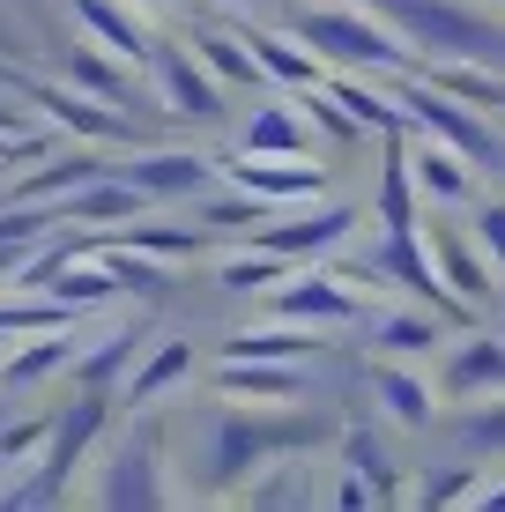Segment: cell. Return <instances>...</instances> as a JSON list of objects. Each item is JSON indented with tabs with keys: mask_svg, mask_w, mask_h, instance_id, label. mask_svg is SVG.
Returning a JSON list of instances; mask_svg holds the SVG:
<instances>
[{
	"mask_svg": "<svg viewBox=\"0 0 505 512\" xmlns=\"http://www.w3.org/2000/svg\"><path fill=\"white\" fill-rule=\"evenodd\" d=\"M350 223H357L350 208H327V216H312L305 231H268V253H320V245H335Z\"/></svg>",
	"mask_w": 505,
	"mask_h": 512,
	"instance_id": "obj_6",
	"label": "cell"
},
{
	"mask_svg": "<svg viewBox=\"0 0 505 512\" xmlns=\"http://www.w3.org/2000/svg\"><path fill=\"white\" fill-rule=\"evenodd\" d=\"M201 52H208V67H216V75H231V82H253V67H260V60H246L231 38H201Z\"/></svg>",
	"mask_w": 505,
	"mask_h": 512,
	"instance_id": "obj_16",
	"label": "cell"
},
{
	"mask_svg": "<svg viewBox=\"0 0 505 512\" xmlns=\"http://www.w3.org/2000/svg\"><path fill=\"white\" fill-rule=\"evenodd\" d=\"M290 312H305V320H312V312H320V320H357V305L335 290V282H312V290H298V297H290Z\"/></svg>",
	"mask_w": 505,
	"mask_h": 512,
	"instance_id": "obj_9",
	"label": "cell"
},
{
	"mask_svg": "<svg viewBox=\"0 0 505 512\" xmlns=\"http://www.w3.org/2000/svg\"><path fill=\"white\" fill-rule=\"evenodd\" d=\"M179 372H186V349H179V342H171V349H164V357H156V364H149V372H142V379H134V401H149V394H156V386H164V379H179Z\"/></svg>",
	"mask_w": 505,
	"mask_h": 512,
	"instance_id": "obj_19",
	"label": "cell"
},
{
	"mask_svg": "<svg viewBox=\"0 0 505 512\" xmlns=\"http://www.w3.org/2000/svg\"><path fill=\"white\" fill-rule=\"evenodd\" d=\"M238 357H305L312 349V334H238Z\"/></svg>",
	"mask_w": 505,
	"mask_h": 512,
	"instance_id": "obj_11",
	"label": "cell"
},
{
	"mask_svg": "<svg viewBox=\"0 0 505 512\" xmlns=\"http://www.w3.org/2000/svg\"><path fill=\"white\" fill-rule=\"evenodd\" d=\"M409 104H416V119H424V127H446V134H454V141H461L468 156H491V164H498L491 134H483V127H468V119H461V112H454V104H446V97H424V90H416Z\"/></svg>",
	"mask_w": 505,
	"mask_h": 512,
	"instance_id": "obj_4",
	"label": "cell"
},
{
	"mask_svg": "<svg viewBox=\"0 0 505 512\" xmlns=\"http://www.w3.org/2000/svg\"><path fill=\"white\" fill-rule=\"evenodd\" d=\"M253 45H260L253 60H268V67H275L283 82H320V67H312L305 52H290V45H275V38H253Z\"/></svg>",
	"mask_w": 505,
	"mask_h": 512,
	"instance_id": "obj_10",
	"label": "cell"
},
{
	"mask_svg": "<svg viewBox=\"0 0 505 512\" xmlns=\"http://www.w3.org/2000/svg\"><path fill=\"white\" fill-rule=\"evenodd\" d=\"M156 67H164V90H171V112H216V82L201 75L186 52H156Z\"/></svg>",
	"mask_w": 505,
	"mask_h": 512,
	"instance_id": "obj_3",
	"label": "cell"
},
{
	"mask_svg": "<svg viewBox=\"0 0 505 512\" xmlns=\"http://www.w3.org/2000/svg\"><path fill=\"white\" fill-rule=\"evenodd\" d=\"M468 446H491V453H505V409H498V416H483V423H468Z\"/></svg>",
	"mask_w": 505,
	"mask_h": 512,
	"instance_id": "obj_22",
	"label": "cell"
},
{
	"mask_svg": "<svg viewBox=\"0 0 505 512\" xmlns=\"http://www.w3.org/2000/svg\"><path fill=\"white\" fill-rule=\"evenodd\" d=\"M60 357H67V342H52V349H30V357H15V364H8V379H38V372H52Z\"/></svg>",
	"mask_w": 505,
	"mask_h": 512,
	"instance_id": "obj_21",
	"label": "cell"
},
{
	"mask_svg": "<svg viewBox=\"0 0 505 512\" xmlns=\"http://www.w3.org/2000/svg\"><path fill=\"white\" fill-rule=\"evenodd\" d=\"M416 171H424V186H431V193H446V201H454V193H468V186H461V171H454V156H439V149L416 156Z\"/></svg>",
	"mask_w": 505,
	"mask_h": 512,
	"instance_id": "obj_17",
	"label": "cell"
},
{
	"mask_svg": "<svg viewBox=\"0 0 505 512\" xmlns=\"http://www.w3.org/2000/svg\"><path fill=\"white\" fill-rule=\"evenodd\" d=\"M223 379H231L238 394H246V386H253V394H290V386H298L290 372H223Z\"/></svg>",
	"mask_w": 505,
	"mask_h": 512,
	"instance_id": "obj_20",
	"label": "cell"
},
{
	"mask_svg": "<svg viewBox=\"0 0 505 512\" xmlns=\"http://www.w3.org/2000/svg\"><path fill=\"white\" fill-rule=\"evenodd\" d=\"M246 149H298V127H290V112H260Z\"/></svg>",
	"mask_w": 505,
	"mask_h": 512,
	"instance_id": "obj_13",
	"label": "cell"
},
{
	"mask_svg": "<svg viewBox=\"0 0 505 512\" xmlns=\"http://www.w3.org/2000/svg\"><path fill=\"white\" fill-rule=\"evenodd\" d=\"M112 208H134V193H97V201H82V216H112Z\"/></svg>",
	"mask_w": 505,
	"mask_h": 512,
	"instance_id": "obj_25",
	"label": "cell"
},
{
	"mask_svg": "<svg viewBox=\"0 0 505 512\" xmlns=\"http://www.w3.org/2000/svg\"><path fill=\"white\" fill-rule=\"evenodd\" d=\"M238 186L283 201V193H312V186H320V171H312V164H238Z\"/></svg>",
	"mask_w": 505,
	"mask_h": 512,
	"instance_id": "obj_5",
	"label": "cell"
},
{
	"mask_svg": "<svg viewBox=\"0 0 505 512\" xmlns=\"http://www.w3.org/2000/svg\"><path fill=\"white\" fill-rule=\"evenodd\" d=\"M283 275V253H268V260H231L223 268V290H260V282H275Z\"/></svg>",
	"mask_w": 505,
	"mask_h": 512,
	"instance_id": "obj_14",
	"label": "cell"
},
{
	"mask_svg": "<svg viewBox=\"0 0 505 512\" xmlns=\"http://www.w3.org/2000/svg\"><path fill=\"white\" fill-rule=\"evenodd\" d=\"M305 45H327L342 60H394V38L357 23V15H305Z\"/></svg>",
	"mask_w": 505,
	"mask_h": 512,
	"instance_id": "obj_2",
	"label": "cell"
},
{
	"mask_svg": "<svg viewBox=\"0 0 505 512\" xmlns=\"http://www.w3.org/2000/svg\"><path fill=\"white\" fill-rule=\"evenodd\" d=\"M387 342H394V349H431V327H424V320H394Z\"/></svg>",
	"mask_w": 505,
	"mask_h": 512,
	"instance_id": "obj_23",
	"label": "cell"
},
{
	"mask_svg": "<svg viewBox=\"0 0 505 512\" xmlns=\"http://www.w3.org/2000/svg\"><path fill=\"white\" fill-rule=\"evenodd\" d=\"M387 15H394V23H409L416 38H431L439 52L498 45V38H483V23H468V15H454V8H431V0H387Z\"/></svg>",
	"mask_w": 505,
	"mask_h": 512,
	"instance_id": "obj_1",
	"label": "cell"
},
{
	"mask_svg": "<svg viewBox=\"0 0 505 512\" xmlns=\"http://www.w3.org/2000/svg\"><path fill=\"white\" fill-rule=\"evenodd\" d=\"M82 23L104 30V38H112V52H142V30H127L112 8H104V0H82Z\"/></svg>",
	"mask_w": 505,
	"mask_h": 512,
	"instance_id": "obj_12",
	"label": "cell"
},
{
	"mask_svg": "<svg viewBox=\"0 0 505 512\" xmlns=\"http://www.w3.org/2000/svg\"><path fill=\"white\" fill-rule=\"evenodd\" d=\"M45 104L67 119V127H90V134H119V119H104V112H90L82 97H60V90H45Z\"/></svg>",
	"mask_w": 505,
	"mask_h": 512,
	"instance_id": "obj_15",
	"label": "cell"
},
{
	"mask_svg": "<svg viewBox=\"0 0 505 512\" xmlns=\"http://www.w3.org/2000/svg\"><path fill=\"white\" fill-rule=\"evenodd\" d=\"M476 379H505V349H498V342H468V349H461V364H454V379H446V386H454V394H468Z\"/></svg>",
	"mask_w": 505,
	"mask_h": 512,
	"instance_id": "obj_8",
	"label": "cell"
},
{
	"mask_svg": "<svg viewBox=\"0 0 505 512\" xmlns=\"http://www.w3.org/2000/svg\"><path fill=\"white\" fill-rule=\"evenodd\" d=\"M379 386H387V394H394V416H402V423H424V386H416V379H394V372H379Z\"/></svg>",
	"mask_w": 505,
	"mask_h": 512,
	"instance_id": "obj_18",
	"label": "cell"
},
{
	"mask_svg": "<svg viewBox=\"0 0 505 512\" xmlns=\"http://www.w3.org/2000/svg\"><path fill=\"white\" fill-rule=\"evenodd\" d=\"M134 186L142 193H194L201 186V156H156V164L134 171Z\"/></svg>",
	"mask_w": 505,
	"mask_h": 512,
	"instance_id": "obj_7",
	"label": "cell"
},
{
	"mask_svg": "<svg viewBox=\"0 0 505 512\" xmlns=\"http://www.w3.org/2000/svg\"><path fill=\"white\" fill-rule=\"evenodd\" d=\"M483 245H491L498 268H505V208H483Z\"/></svg>",
	"mask_w": 505,
	"mask_h": 512,
	"instance_id": "obj_24",
	"label": "cell"
}]
</instances>
